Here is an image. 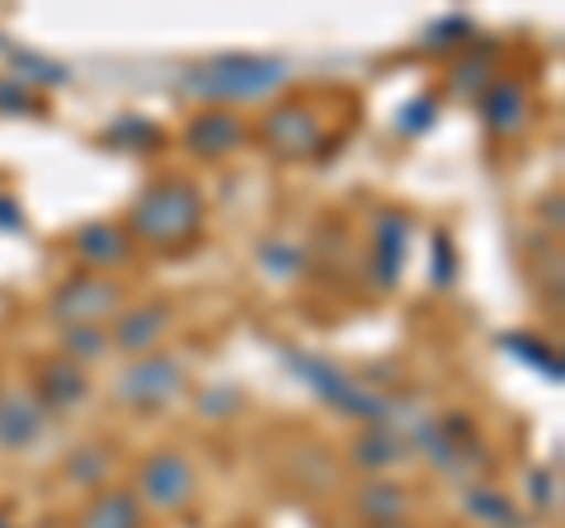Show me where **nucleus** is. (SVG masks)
<instances>
[{
    "label": "nucleus",
    "mask_w": 565,
    "mask_h": 528,
    "mask_svg": "<svg viewBox=\"0 0 565 528\" xmlns=\"http://www.w3.org/2000/svg\"><path fill=\"white\" fill-rule=\"evenodd\" d=\"M481 118L490 133H519L523 118H527V91L519 81H490L486 95H481Z\"/></svg>",
    "instance_id": "nucleus-12"
},
{
    "label": "nucleus",
    "mask_w": 565,
    "mask_h": 528,
    "mask_svg": "<svg viewBox=\"0 0 565 528\" xmlns=\"http://www.w3.org/2000/svg\"><path fill=\"white\" fill-rule=\"evenodd\" d=\"M66 477L81 482V486H95V482L109 477V457H104L99 448H76L66 457Z\"/></svg>",
    "instance_id": "nucleus-28"
},
{
    "label": "nucleus",
    "mask_w": 565,
    "mask_h": 528,
    "mask_svg": "<svg viewBox=\"0 0 565 528\" xmlns=\"http://www.w3.org/2000/svg\"><path fill=\"white\" fill-rule=\"evenodd\" d=\"M405 251H411V218L386 208V213H377V226H373V270H377V284L382 288L401 284Z\"/></svg>",
    "instance_id": "nucleus-8"
},
{
    "label": "nucleus",
    "mask_w": 565,
    "mask_h": 528,
    "mask_svg": "<svg viewBox=\"0 0 565 528\" xmlns=\"http://www.w3.org/2000/svg\"><path fill=\"white\" fill-rule=\"evenodd\" d=\"M184 142H189L193 156H226V151H236L245 142V123L232 109H203L189 123Z\"/></svg>",
    "instance_id": "nucleus-10"
},
{
    "label": "nucleus",
    "mask_w": 565,
    "mask_h": 528,
    "mask_svg": "<svg viewBox=\"0 0 565 528\" xmlns=\"http://www.w3.org/2000/svg\"><path fill=\"white\" fill-rule=\"evenodd\" d=\"M161 142V128L147 114H118L109 128H104V147H122V151H151Z\"/></svg>",
    "instance_id": "nucleus-20"
},
{
    "label": "nucleus",
    "mask_w": 565,
    "mask_h": 528,
    "mask_svg": "<svg viewBox=\"0 0 565 528\" xmlns=\"http://www.w3.org/2000/svg\"><path fill=\"white\" fill-rule=\"evenodd\" d=\"M85 528H141V500L132 490H104L85 509Z\"/></svg>",
    "instance_id": "nucleus-19"
},
{
    "label": "nucleus",
    "mask_w": 565,
    "mask_h": 528,
    "mask_svg": "<svg viewBox=\"0 0 565 528\" xmlns=\"http://www.w3.org/2000/svg\"><path fill=\"white\" fill-rule=\"evenodd\" d=\"M429 284L434 288H452L457 284V245L448 232H434V251H429Z\"/></svg>",
    "instance_id": "nucleus-25"
},
{
    "label": "nucleus",
    "mask_w": 565,
    "mask_h": 528,
    "mask_svg": "<svg viewBox=\"0 0 565 528\" xmlns=\"http://www.w3.org/2000/svg\"><path fill=\"white\" fill-rule=\"evenodd\" d=\"M288 62L282 57H255V52H222L189 72V91L217 104H255L282 91Z\"/></svg>",
    "instance_id": "nucleus-1"
},
{
    "label": "nucleus",
    "mask_w": 565,
    "mask_h": 528,
    "mask_svg": "<svg viewBox=\"0 0 565 528\" xmlns=\"http://www.w3.org/2000/svg\"><path fill=\"white\" fill-rule=\"evenodd\" d=\"M0 57H6L14 72H20L14 81L29 85V91H33V85H47V91H52V85H66L71 81V72H66L62 62H52V57H43V52H33V47H14L10 39H0Z\"/></svg>",
    "instance_id": "nucleus-17"
},
{
    "label": "nucleus",
    "mask_w": 565,
    "mask_h": 528,
    "mask_svg": "<svg viewBox=\"0 0 565 528\" xmlns=\"http://www.w3.org/2000/svg\"><path fill=\"white\" fill-rule=\"evenodd\" d=\"M62 349H66L71 359H99L104 349H109V336H104L99 326H66Z\"/></svg>",
    "instance_id": "nucleus-27"
},
{
    "label": "nucleus",
    "mask_w": 565,
    "mask_h": 528,
    "mask_svg": "<svg viewBox=\"0 0 565 528\" xmlns=\"http://www.w3.org/2000/svg\"><path fill=\"white\" fill-rule=\"evenodd\" d=\"M71 245H76V255L85 264H95V270H109V264H122L132 251L128 232H118L114 222H85L76 236H71Z\"/></svg>",
    "instance_id": "nucleus-13"
},
{
    "label": "nucleus",
    "mask_w": 565,
    "mask_h": 528,
    "mask_svg": "<svg viewBox=\"0 0 565 528\" xmlns=\"http://www.w3.org/2000/svg\"><path fill=\"white\" fill-rule=\"evenodd\" d=\"M411 444L392 430V425H367L359 439H353V463L367 467V472H382V467H396L405 463Z\"/></svg>",
    "instance_id": "nucleus-15"
},
{
    "label": "nucleus",
    "mask_w": 565,
    "mask_h": 528,
    "mask_svg": "<svg viewBox=\"0 0 565 528\" xmlns=\"http://www.w3.org/2000/svg\"><path fill=\"white\" fill-rule=\"evenodd\" d=\"M43 425H47V411L33 397H20V392L0 397V448L10 453L33 448L43 439Z\"/></svg>",
    "instance_id": "nucleus-9"
},
{
    "label": "nucleus",
    "mask_w": 565,
    "mask_h": 528,
    "mask_svg": "<svg viewBox=\"0 0 565 528\" xmlns=\"http://www.w3.org/2000/svg\"><path fill=\"white\" fill-rule=\"evenodd\" d=\"M0 114H14V118L20 114H43V99L14 76H0Z\"/></svg>",
    "instance_id": "nucleus-30"
},
{
    "label": "nucleus",
    "mask_w": 565,
    "mask_h": 528,
    "mask_svg": "<svg viewBox=\"0 0 565 528\" xmlns=\"http://www.w3.org/2000/svg\"><path fill=\"white\" fill-rule=\"evenodd\" d=\"M166 326H170V307L166 303H141V307L118 316L114 345L128 349V355H151V345H161Z\"/></svg>",
    "instance_id": "nucleus-11"
},
{
    "label": "nucleus",
    "mask_w": 565,
    "mask_h": 528,
    "mask_svg": "<svg viewBox=\"0 0 565 528\" xmlns=\"http://www.w3.org/2000/svg\"><path fill=\"white\" fill-rule=\"evenodd\" d=\"M486 81H490V52H476V57H467L452 72V91L457 95H486Z\"/></svg>",
    "instance_id": "nucleus-29"
},
{
    "label": "nucleus",
    "mask_w": 565,
    "mask_h": 528,
    "mask_svg": "<svg viewBox=\"0 0 565 528\" xmlns=\"http://www.w3.org/2000/svg\"><path fill=\"white\" fill-rule=\"evenodd\" d=\"M184 392V368L166 355H141L128 373L118 378V397L137 411H161Z\"/></svg>",
    "instance_id": "nucleus-5"
},
{
    "label": "nucleus",
    "mask_w": 565,
    "mask_h": 528,
    "mask_svg": "<svg viewBox=\"0 0 565 528\" xmlns=\"http://www.w3.org/2000/svg\"><path fill=\"white\" fill-rule=\"evenodd\" d=\"M438 123V95H415V99H405L401 104V114H396V128L405 137H424Z\"/></svg>",
    "instance_id": "nucleus-24"
},
{
    "label": "nucleus",
    "mask_w": 565,
    "mask_h": 528,
    "mask_svg": "<svg viewBox=\"0 0 565 528\" xmlns=\"http://www.w3.org/2000/svg\"><path fill=\"white\" fill-rule=\"evenodd\" d=\"M471 20L467 14H444L438 24H429V33H424V47L429 52H452V47H462V43H471Z\"/></svg>",
    "instance_id": "nucleus-23"
},
{
    "label": "nucleus",
    "mask_w": 565,
    "mask_h": 528,
    "mask_svg": "<svg viewBox=\"0 0 565 528\" xmlns=\"http://www.w3.org/2000/svg\"><path fill=\"white\" fill-rule=\"evenodd\" d=\"M500 349H504V355H514L519 363H527L533 373H542L546 382H565V363H561V355H556V345L542 340V336H533V330H504Z\"/></svg>",
    "instance_id": "nucleus-14"
},
{
    "label": "nucleus",
    "mask_w": 565,
    "mask_h": 528,
    "mask_svg": "<svg viewBox=\"0 0 565 528\" xmlns=\"http://www.w3.org/2000/svg\"><path fill=\"white\" fill-rule=\"evenodd\" d=\"M141 496L156 509H184L193 496V467L184 453H151L141 463Z\"/></svg>",
    "instance_id": "nucleus-7"
},
{
    "label": "nucleus",
    "mask_w": 565,
    "mask_h": 528,
    "mask_svg": "<svg viewBox=\"0 0 565 528\" xmlns=\"http://www.w3.org/2000/svg\"><path fill=\"white\" fill-rule=\"evenodd\" d=\"M0 528H14V524H10V519H6V515H0Z\"/></svg>",
    "instance_id": "nucleus-35"
},
{
    "label": "nucleus",
    "mask_w": 565,
    "mask_h": 528,
    "mask_svg": "<svg viewBox=\"0 0 565 528\" xmlns=\"http://www.w3.org/2000/svg\"><path fill=\"white\" fill-rule=\"evenodd\" d=\"M527 490H533V505H542V509H552L556 505V472H546V467H537L533 477H527Z\"/></svg>",
    "instance_id": "nucleus-32"
},
{
    "label": "nucleus",
    "mask_w": 565,
    "mask_h": 528,
    "mask_svg": "<svg viewBox=\"0 0 565 528\" xmlns=\"http://www.w3.org/2000/svg\"><path fill=\"white\" fill-rule=\"evenodd\" d=\"M118 303H122V288L114 278L85 270V274H71L66 284L52 293V316H57L62 326H95L99 316L118 311Z\"/></svg>",
    "instance_id": "nucleus-4"
},
{
    "label": "nucleus",
    "mask_w": 565,
    "mask_h": 528,
    "mask_svg": "<svg viewBox=\"0 0 565 528\" xmlns=\"http://www.w3.org/2000/svg\"><path fill=\"white\" fill-rule=\"evenodd\" d=\"M373 528H411V524H401V519H396V524H373Z\"/></svg>",
    "instance_id": "nucleus-34"
},
{
    "label": "nucleus",
    "mask_w": 565,
    "mask_h": 528,
    "mask_svg": "<svg viewBox=\"0 0 565 528\" xmlns=\"http://www.w3.org/2000/svg\"><path fill=\"white\" fill-rule=\"evenodd\" d=\"M85 392H90V382H85V373L76 363H47L39 373V397H43V411H66L76 406V401H85Z\"/></svg>",
    "instance_id": "nucleus-16"
},
{
    "label": "nucleus",
    "mask_w": 565,
    "mask_h": 528,
    "mask_svg": "<svg viewBox=\"0 0 565 528\" xmlns=\"http://www.w3.org/2000/svg\"><path fill=\"white\" fill-rule=\"evenodd\" d=\"M0 232L14 236V232H24V208L14 193H0Z\"/></svg>",
    "instance_id": "nucleus-33"
},
{
    "label": "nucleus",
    "mask_w": 565,
    "mask_h": 528,
    "mask_svg": "<svg viewBox=\"0 0 565 528\" xmlns=\"http://www.w3.org/2000/svg\"><path fill=\"white\" fill-rule=\"evenodd\" d=\"M259 264L269 270L274 278H292V274H302V251L297 245H282V241H264L259 245Z\"/></svg>",
    "instance_id": "nucleus-26"
},
{
    "label": "nucleus",
    "mask_w": 565,
    "mask_h": 528,
    "mask_svg": "<svg viewBox=\"0 0 565 528\" xmlns=\"http://www.w3.org/2000/svg\"><path fill=\"white\" fill-rule=\"evenodd\" d=\"M132 236L147 245H189L203 226V193L189 180H161L132 203Z\"/></svg>",
    "instance_id": "nucleus-2"
},
{
    "label": "nucleus",
    "mask_w": 565,
    "mask_h": 528,
    "mask_svg": "<svg viewBox=\"0 0 565 528\" xmlns=\"http://www.w3.org/2000/svg\"><path fill=\"white\" fill-rule=\"evenodd\" d=\"M282 363L292 368L297 378H302L307 387L321 401H330L334 411H344V415H359L367 420V425H386V420L396 415V401L392 397H377V392H367V387L359 378H349L344 368H334L330 359H316V355H302V349H282Z\"/></svg>",
    "instance_id": "nucleus-3"
},
{
    "label": "nucleus",
    "mask_w": 565,
    "mask_h": 528,
    "mask_svg": "<svg viewBox=\"0 0 565 528\" xmlns=\"http://www.w3.org/2000/svg\"><path fill=\"white\" fill-rule=\"evenodd\" d=\"M415 448H419V453H429V463H438V467L448 472V477H462V472H471V467H467V457L448 444L444 430H438L434 420H415Z\"/></svg>",
    "instance_id": "nucleus-21"
},
{
    "label": "nucleus",
    "mask_w": 565,
    "mask_h": 528,
    "mask_svg": "<svg viewBox=\"0 0 565 528\" xmlns=\"http://www.w3.org/2000/svg\"><path fill=\"white\" fill-rule=\"evenodd\" d=\"M259 137L269 142L274 156H288V161H307V156L321 151V118H316L307 104H278V109L264 114Z\"/></svg>",
    "instance_id": "nucleus-6"
},
{
    "label": "nucleus",
    "mask_w": 565,
    "mask_h": 528,
    "mask_svg": "<svg viewBox=\"0 0 565 528\" xmlns=\"http://www.w3.org/2000/svg\"><path fill=\"white\" fill-rule=\"evenodd\" d=\"M359 509H363V515L373 519V524H396V519L405 515V490H401V486H386V482H373V486H367L363 496H359Z\"/></svg>",
    "instance_id": "nucleus-22"
},
{
    "label": "nucleus",
    "mask_w": 565,
    "mask_h": 528,
    "mask_svg": "<svg viewBox=\"0 0 565 528\" xmlns=\"http://www.w3.org/2000/svg\"><path fill=\"white\" fill-rule=\"evenodd\" d=\"M462 509L476 519V524H486V528H523V509L504 496V490H490V486H467V496H462Z\"/></svg>",
    "instance_id": "nucleus-18"
},
{
    "label": "nucleus",
    "mask_w": 565,
    "mask_h": 528,
    "mask_svg": "<svg viewBox=\"0 0 565 528\" xmlns=\"http://www.w3.org/2000/svg\"><path fill=\"white\" fill-rule=\"evenodd\" d=\"M236 406H241V387H232V382H217V387H207V392H199V411L207 420H226Z\"/></svg>",
    "instance_id": "nucleus-31"
}]
</instances>
